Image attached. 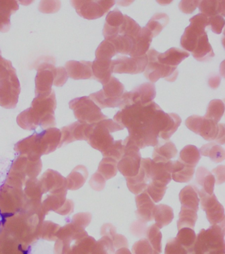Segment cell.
<instances>
[{
  "label": "cell",
  "mask_w": 225,
  "mask_h": 254,
  "mask_svg": "<svg viewBox=\"0 0 225 254\" xmlns=\"http://www.w3.org/2000/svg\"><path fill=\"white\" fill-rule=\"evenodd\" d=\"M147 230V222L138 220L134 222L130 226V232L136 237L141 238L145 236Z\"/></svg>",
  "instance_id": "7dc6e473"
},
{
  "label": "cell",
  "mask_w": 225,
  "mask_h": 254,
  "mask_svg": "<svg viewBox=\"0 0 225 254\" xmlns=\"http://www.w3.org/2000/svg\"><path fill=\"white\" fill-rule=\"evenodd\" d=\"M139 24L127 15H124V22L120 27L119 35H126L135 39L141 31Z\"/></svg>",
  "instance_id": "ab89813d"
},
{
  "label": "cell",
  "mask_w": 225,
  "mask_h": 254,
  "mask_svg": "<svg viewBox=\"0 0 225 254\" xmlns=\"http://www.w3.org/2000/svg\"><path fill=\"white\" fill-rule=\"evenodd\" d=\"M37 73L35 78V95H46L52 92L57 67L52 63L43 62L37 67Z\"/></svg>",
  "instance_id": "5bb4252c"
},
{
  "label": "cell",
  "mask_w": 225,
  "mask_h": 254,
  "mask_svg": "<svg viewBox=\"0 0 225 254\" xmlns=\"http://www.w3.org/2000/svg\"><path fill=\"white\" fill-rule=\"evenodd\" d=\"M199 1L197 0H182L180 2L179 9L181 12L185 14H191L198 7Z\"/></svg>",
  "instance_id": "681fc988"
},
{
  "label": "cell",
  "mask_w": 225,
  "mask_h": 254,
  "mask_svg": "<svg viewBox=\"0 0 225 254\" xmlns=\"http://www.w3.org/2000/svg\"><path fill=\"white\" fill-rule=\"evenodd\" d=\"M195 168L187 166L180 160L173 161L172 179L176 182L187 183L192 180Z\"/></svg>",
  "instance_id": "4316f807"
},
{
  "label": "cell",
  "mask_w": 225,
  "mask_h": 254,
  "mask_svg": "<svg viewBox=\"0 0 225 254\" xmlns=\"http://www.w3.org/2000/svg\"><path fill=\"white\" fill-rule=\"evenodd\" d=\"M133 1H118L117 3L118 5H120L121 6H128L130 3H132Z\"/></svg>",
  "instance_id": "680465c9"
},
{
  "label": "cell",
  "mask_w": 225,
  "mask_h": 254,
  "mask_svg": "<svg viewBox=\"0 0 225 254\" xmlns=\"http://www.w3.org/2000/svg\"><path fill=\"white\" fill-rule=\"evenodd\" d=\"M196 182L201 188L199 190H203L208 194H212L214 190L215 180L212 173L207 168L201 166L196 171Z\"/></svg>",
  "instance_id": "f546056e"
},
{
  "label": "cell",
  "mask_w": 225,
  "mask_h": 254,
  "mask_svg": "<svg viewBox=\"0 0 225 254\" xmlns=\"http://www.w3.org/2000/svg\"><path fill=\"white\" fill-rule=\"evenodd\" d=\"M173 163V161L172 160L168 162H155L151 160L149 172L152 182L167 186L172 180Z\"/></svg>",
  "instance_id": "e0dca14e"
},
{
  "label": "cell",
  "mask_w": 225,
  "mask_h": 254,
  "mask_svg": "<svg viewBox=\"0 0 225 254\" xmlns=\"http://www.w3.org/2000/svg\"><path fill=\"white\" fill-rule=\"evenodd\" d=\"M106 40L113 45L116 54L129 55L133 49L134 39L128 36L118 35Z\"/></svg>",
  "instance_id": "d6a6232c"
},
{
  "label": "cell",
  "mask_w": 225,
  "mask_h": 254,
  "mask_svg": "<svg viewBox=\"0 0 225 254\" xmlns=\"http://www.w3.org/2000/svg\"><path fill=\"white\" fill-rule=\"evenodd\" d=\"M209 85L212 89H217L221 83V77L219 75H213L209 77Z\"/></svg>",
  "instance_id": "9f6ffc18"
},
{
  "label": "cell",
  "mask_w": 225,
  "mask_h": 254,
  "mask_svg": "<svg viewBox=\"0 0 225 254\" xmlns=\"http://www.w3.org/2000/svg\"><path fill=\"white\" fill-rule=\"evenodd\" d=\"M106 180L99 173L96 172L92 176L90 181V186L97 191H100L105 188Z\"/></svg>",
  "instance_id": "f907efd6"
},
{
  "label": "cell",
  "mask_w": 225,
  "mask_h": 254,
  "mask_svg": "<svg viewBox=\"0 0 225 254\" xmlns=\"http://www.w3.org/2000/svg\"><path fill=\"white\" fill-rule=\"evenodd\" d=\"M71 3L80 17L88 20H93L102 17L108 13L116 1L72 0Z\"/></svg>",
  "instance_id": "8fae6325"
},
{
  "label": "cell",
  "mask_w": 225,
  "mask_h": 254,
  "mask_svg": "<svg viewBox=\"0 0 225 254\" xmlns=\"http://www.w3.org/2000/svg\"><path fill=\"white\" fill-rule=\"evenodd\" d=\"M169 17L165 13H157L151 17L145 27L153 37H157L169 23Z\"/></svg>",
  "instance_id": "836d02e7"
},
{
  "label": "cell",
  "mask_w": 225,
  "mask_h": 254,
  "mask_svg": "<svg viewBox=\"0 0 225 254\" xmlns=\"http://www.w3.org/2000/svg\"><path fill=\"white\" fill-rule=\"evenodd\" d=\"M125 91L124 85L117 78L111 77L110 81L103 85V89L94 93L90 97L100 109L120 107L121 97Z\"/></svg>",
  "instance_id": "52a82bcc"
},
{
  "label": "cell",
  "mask_w": 225,
  "mask_h": 254,
  "mask_svg": "<svg viewBox=\"0 0 225 254\" xmlns=\"http://www.w3.org/2000/svg\"><path fill=\"white\" fill-rule=\"evenodd\" d=\"M158 3L161 4L162 5H167L168 4L171 3L172 1H157Z\"/></svg>",
  "instance_id": "91938a15"
},
{
  "label": "cell",
  "mask_w": 225,
  "mask_h": 254,
  "mask_svg": "<svg viewBox=\"0 0 225 254\" xmlns=\"http://www.w3.org/2000/svg\"><path fill=\"white\" fill-rule=\"evenodd\" d=\"M167 190V186L151 181L145 190L154 202H159L163 199Z\"/></svg>",
  "instance_id": "b9f144b4"
},
{
  "label": "cell",
  "mask_w": 225,
  "mask_h": 254,
  "mask_svg": "<svg viewBox=\"0 0 225 254\" xmlns=\"http://www.w3.org/2000/svg\"><path fill=\"white\" fill-rule=\"evenodd\" d=\"M225 112V104L221 99H213L209 103L205 118L219 123Z\"/></svg>",
  "instance_id": "f35d334b"
},
{
  "label": "cell",
  "mask_w": 225,
  "mask_h": 254,
  "mask_svg": "<svg viewBox=\"0 0 225 254\" xmlns=\"http://www.w3.org/2000/svg\"><path fill=\"white\" fill-rule=\"evenodd\" d=\"M124 22V15L119 9L116 8L110 11L106 17L102 35L105 40L119 35L120 27Z\"/></svg>",
  "instance_id": "ffe728a7"
},
{
  "label": "cell",
  "mask_w": 225,
  "mask_h": 254,
  "mask_svg": "<svg viewBox=\"0 0 225 254\" xmlns=\"http://www.w3.org/2000/svg\"><path fill=\"white\" fill-rule=\"evenodd\" d=\"M197 219V212L189 208L181 207L179 214V219L177 221L178 230L183 228L193 229Z\"/></svg>",
  "instance_id": "8d00e7d4"
},
{
  "label": "cell",
  "mask_w": 225,
  "mask_h": 254,
  "mask_svg": "<svg viewBox=\"0 0 225 254\" xmlns=\"http://www.w3.org/2000/svg\"><path fill=\"white\" fill-rule=\"evenodd\" d=\"M201 13L207 17L213 16L225 15V1L224 0H203L199 1L198 5Z\"/></svg>",
  "instance_id": "83f0119b"
},
{
  "label": "cell",
  "mask_w": 225,
  "mask_h": 254,
  "mask_svg": "<svg viewBox=\"0 0 225 254\" xmlns=\"http://www.w3.org/2000/svg\"><path fill=\"white\" fill-rule=\"evenodd\" d=\"M201 159L198 149L193 145H187L180 153L179 160L187 166L195 168Z\"/></svg>",
  "instance_id": "e575fe53"
},
{
  "label": "cell",
  "mask_w": 225,
  "mask_h": 254,
  "mask_svg": "<svg viewBox=\"0 0 225 254\" xmlns=\"http://www.w3.org/2000/svg\"><path fill=\"white\" fill-rule=\"evenodd\" d=\"M179 198L181 207L194 210L197 212L198 211L199 198L196 187L191 185L185 186L180 192Z\"/></svg>",
  "instance_id": "484cf974"
},
{
  "label": "cell",
  "mask_w": 225,
  "mask_h": 254,
  "mask_svg": "<svg viewBox=\"0 0 225 254\" xmlns=\"http://www.w3.org/2000/svg\"><path fill=\"white\" fill-rule=\"evenodd\" d=\"M137 210L135 215L137 219L145 222L152 221L154 219L153 213L155 209V202L151 199L146 190L137 194L135 198Z\"/></svg>",
  "instance_id": "ac0fdd59"
},
{
  "label": "cell",
  "mask_w": 225,
  "mask_h": 254,
  "mask_svg": "<svg viewBox=\"0 0 225 254\" xmlns=\"http://www.w3.org/2000/svg\"><path fill=\"white\" fill-rule=\"evenodd\" d=\"M146 239L149 241L153 250L158 253H162V236L161 232L155 224H152L146 230Z\"/></svg>",
  "instance_id": "60d3db41"
},
{
  "label": "cell",
  "mask_w": 225,
  "mask_h": 254,
  "mask_svg": "<svg viewBox=\"0 0 225 254\" xmlns=\"http://www.w3.org/2000/svg\"><path fill=\"white\" fill-rule=\"evenodd\" d=\"M153 35L147 28H141V31L135 39H134L133 49L130 54V57H142L149 50L153 40Z\"/></svg>",
  "instance_id": "7402d4cb"
},
{
  "label": "cell",
  "mask_w": 225,
  "mask_h": 254,
  "mask_svg": "<svg viewBox=\"0 0 225 254\" xmlns=\"http://www.w3.org/2000/svg\"><path fill=\"white\" fill-rule=\"evenodd\" d=\"M112 242L115 250L120 249L122 248H128V242L127 238L122 234L116 233L112 238Z\"/></svg>",
  "instance_id": "f5cc1de1"
},
{
  "label": "cell",
  "mask_w": 225,
  "mask_h": 254,
  "mask_svg": "<svg viewBox=\"0 0 225 254\" xmlns=\"http://www.w3.org/2000/svg\"><path fill=\"white\" fill-rule=\"evenodd\" d=\"M176 239L188 251V254L192 253L193 246L196 240V234L194 230L189 228H181L179 230Z\"/></svg>",
  "instance_id": "d590c367"
},
{
  "label": "cell",
  "mask_w": 225,
  "mask_h": 254,
  "mask_svg": "<svg viewBox=\"0 0 225 254\" xmlns=\"http://www.w3.org/2000/svg\"><path fill=\"white\" fill-rule=\"evenodd\" d=\"M153 218L155 224L159 229L169 225L174 219L173 209L167 204H161L155 206L154 209Z\"/></svg>",
  "instance_id": "4dcf8cb0"
},
{
  "label": "cell",
  "mask_w": 225,
  "mask_h": 254,
  "mask_svg": "<svg viewBox=\"0 0 225 254\" xmlns=\"http://www.w3.org/2000/svg\"><path fill=\"white\" fill-rule=\"evenodd\" d=\"M146 54L148 58L147 66L144 75L151 83L157 82L160 78H165L166 81L174 82L179 75L177 67L169 66L159 63L157 56L159 52L151 48Z\"/></svg>",
  "instance_id": "9c48e42d"
},
{
  "label": "cell",
  "mask_w": 225,
  "mask_h": 254,
  "mask_svg": "<svg viewBox=\"0 0 225 254\" xmlns=\"http://www.w3.org/2000/svg\"><path fill=\"white\" fill-rule=\"evenodd\" d=\"M225 226L212 225L201 230L195 240L193 254H211L225 252ZM191 254V253H190Z\"/></svg>",
  "instance_id": "277c9868"
},
{
  "label": "cell",
  "mask_w": 225,
  "mask_h": 254,
  "mask_svg": "<svg viewBox=\"0 0 225 254\" xmlns=\"http://www.w3.org/2000/svg\"><path fill=\"white\" fill-rule=\"evenodd\" d=\"M112 60L95 59L92 62V78L106 85L112 77Z\"/></svg>",
  "instance_id": "44dd1931"
},
{
  "label": "cell",
  "mask_w": 225,
  "mask_h": 254,
  "mask_svg": "<svg viewBox=\"0 0 225 254\" xmlns=\"http://www.w3.org/2000/svg\"><path fill=\"white\" fill-rule=\"evenodd\" d=\"M118 162L111 158H104L98 166V173L103 176L106 180L116 176L118 173Z\"/></svg>",
  "instance_id": "74e56055"
},
{
  "label": "cell",
  "mask_w": 225,
  "mask_h": 254,
  "mask_svg": "<svg viewBox=\"0 0 225 254\" xmlns=\"http://www.w3.org/2000/svg\"><path fill=\"white\" fill-rule=\"evenodd\" d=\"M124 152L123 141L118 140L114 141L113 144L107 150L102 152V154L104 158L108 157V158H111L117 162H119L121 160L122 157L123 156Z\"/></svg>",
  "instance_id": "ee69618b"
},
{
  "label": "cell",
  "mask_w": 225,
  "mask_h": 254,
  "mask_svg": "<svg viewBox=\"0 0 225 254\" xmlns=\"http://www.w3.org/2000/svg\"><path fill=\"white\" fill-rule=\"evenodd\" d=\"M68 75L64 67H57V72L55 77L54 85L57 87H62L68 81Z\"/></svg>",
  "instance_id": "816d5d0a"
},
{
  "label": "cell",
  "mask_w": 225,
  "mask_h": 254,
  "mask_svg": "<svg viewBox=\"0 0 225 254\" xmlns=\"http://www.w3.org/2000/svg\"><path fill=\"white\" fill-rule=\"evenodd\" d=\"M89 142L101 153L107 150L114 142L111 133L123 130V127L112 119H106L91 125Z\"/></svg>",
  "instance_id": "8992f818"
},
{
  "label": "cell",
  "mask_w": 225,
  "mask_h": 254,
  "mask_svg": "<svg viewBox=\"0 0 225 254\" xmlns=\"http://www.w3.org/2000/svg\"><path fill=\"white\" fill-rule=\"evenodd\" d=\"M116 233L117 232H116L115 226L109 223L104 224L101 227V230H100L101 236H108V237L111 238V239Z\"/></svg>",
  "instance_id": "11a10c76"
},
{
  "label": "cell",
  "mask_w": 225,
  "mask_h": 254,
  "mask_svg": "<svg viewBox=\"0 0 225 254\" xmlns=\"http://www.w3.org/2000/svg\"><path fill=\"white\" fill-rule=\"evenodd\" d=\"M116 55L113 45L107 40H104L98 46L96 50V59L112 60V58Z\"/></svg>",
  "instance_id": "7bdbcfd3"
},
{
  "label": "cell",
  "mask_w": 225,
  "mask_h": 254,
  "mask_svg": "<svg viewBox=\"0 0 225 254\" xmlns=\"http://www.w3.org/2000/svg\"><path fill=\"white\" fill-rule=\"evenodd\" d=\"M167 113L157 103L134 104L118 111L114 120L129 132L127 137L139 149L154 146L159 143V138L165 128Z\"/></svg>",
  "instance_id": "6da1fadb"
},
{
  "label": "cell",
  "mask_w": 225,
  "mask_h": 254,
  "mask_svg": "<svg viewBox=\"0 0 225 254\" xmlns=\"http://www.w3.org/2000/svg\"><path fill=\"white\" fill-rule=\"evenodd\" d=\"M197 188V187H196ZM201 208L206 212L207 218L211 225L225 226V210L214 193L208 194L197 188Z\"/></svg>",
  "instance_id": "7c38bea8"
},
{
  "label": "cell",
  "mask_w": 225,
  "mask_h": 254,
  "mask_svg": "<svg viewBox=\"0 0 225 254\" xmlns=\"http://www.w3.org/2000/svg\"><path fill=\"white\" fill-rule=\"evenodd\" d=\"M191 54L193 57L199 62H207L215 57V53L211 44L209 43L207 33L201 36L196 49Z\"/></svg>",
  "instance_id": "f1b7e54d"
},
{
  "label": "cell",
  "mask_w": 225,
  "mask_h": 254,
  "mask_svg": "<svg viewBox=\"0 0 225 254\" xmlns=\"http://www.w3.org/2000/svg\"><path fill=\"white\" fill-rule=\"evenodd\" d=\"M151 159H141V166L137 176L126 178V184L132 193L138 194L145 190L151 180L150 178V164Z\"/></svg>",
  "instance_id": "2e32d148"
},
{
  "label": "cell",
  "mask_w": 225,
  "mask_h": 254,
  "mask_svg": "<svg viewBox=\"0 0 225 254\" xmlns=\"http://www.w3.org/2000/svg\"><path fill=\"white\" fill-rule=\"evenodd\" d=\"M154 250L146 238L138 240L132 246V254H153Z\"/></svg>",
  "instance_id": "f6af8a7d"
},
{
  "label": "cell",
  "mask_w": 225,
  "mask_h": 254,
  "mask_svg": "<svg viewBox=\"0 0 225 254\" xmlns=\"http://www.w3.org/2000/svg\"><path fill=\"white\" fill-rule=\"evenodd\" d=\"M114 254H132V252L130 251L129 249L127 248H120L117 250H116Z\"/></svg>",
  "instance_id": "6f0895ef"
},
{
  "label": "cell",
  "mask_w": 225,
  "mask_h": 254,
  "mask_svg": "<svg viewBox=\"0 0 225 254\" xmlns=\"http://www.w3.org/2000/svg\"><path fill=\"white\" fill-rule=\"evenodd\" d=\"M21 85L16 70L10 61L3 59L0 52V106L14 109L18 103Z\"/></svg>",
  "instance_id": "3957f363"
},
{
  "label": "cell",
  "mask_w": 225,
  "mask_h": 254,
  "mask_svg": "<svg viewBox=\"0 0 225 254\" xmlns=\"http://www.w3.org/2000/svg\"><path fill=\"white\" fill-rule=\"evenodd\" d=\"M153 254H160L158 253V252H155V250H154V253H153Z\"/></svg>",
  "instance_id": "94428289"
},
{
  "label": "cell",
  "mask_w": 225,
  "mask_h": 254,
  "mask_svg": "<svg viewBox=\"0 0 225 254\" xmlns=\"http://www.w3.org/2000/svg\"><path fill=\"white\" fill-rule=\"evenodd\" d=\"M201 155L209 157L213 162L220 163L225 160L224 148L216 142H210L203 145L199 150Z\"/></svg>",
  "instance_id": "1f68e13d"
},
{
  "label": "cell",
  "mask_w": 225,
  "mask_h": 254,
  "mask_svg": "<svg viewBox=\"0 0 225 254\" xmlns=\"http://www.w3.org/2000/svg\"><path fill=\"white\" fill-rule=\"evenodd\" d=\"M56 105L54 91L48 95H38L33 99L30 108L18 115L17 122L21 126L27 128L34 127L39 123L44 125L54 122Z\"/></svg>",
  "instance_id": "7a4b0ae2"
},
{
  "label": "cell",
  "mask_w": 225,
  "mask_h": 254,
  "mask_svg": "<svg viewBox=\"0 0 225 254\" xmlns=\"http://www.w3.org/2000/svg\"><path fill=\"white\" fill-rule=\"evenodd\" d=\"M212 173L217 185L221 184L225 182V173L224 166H219L217 167L216 168L213 169Z\"/></svg>",
  "instance_id": "db71d44e"
},
{
  "label": "cell",
  "mask_w": 225,
  "mask_h": 254,
  "mask_svg": "<svg viewBox=\"0 0 225 254\" xmlns=\"http://www.w3.org/2000/svg\"><path fill=\"white\" fill-rule=\"evenodd\" d=\"M208 26L211 27L213 33L221 34L225 27L224 17L221 15L208 17Z\"/></svg>",
  "instance_id": "bcb514c9"
},
{
  "label": "cell",
  "mask_w": 225,
  "mask_h": 254,
  "mask_svg": "<svg viewBox=\"0 0 225 254\" xmlns=\"http://www.w3.org/2000/svg\"><path fill=\"white\" fill-rule=\"evenodd\" d=\"M187 128L195 134L200 135L205 140H215L217 144L223 145L225 142V125L215 122L204 117L193 115L185 121Z\"/></svg>",
  "instance_id": "5b68a950"
},
{
  "label": "cell",
  "mask_w": 225,
  "mask_h": 254,
  "mask_svg": "<svg viewBox=\"0 0 225 254\" xmlns=\"http://www.w3.org/2000/svg\"><path fill=\"white\" fill-rule=\"evenodd\" d=\"M155 97V85L152 83H144L131 91H124L121 97L120 109L134 104L147 105L152 102Z\"/></svg>",
  "instance_id": "4fadbf2b"
},
{
  "label": "cell",
  "mask_w": 225,
  "mask_h": 254,
  "mask_svg": "<svg viewBox=\"0 0 225 254\" xmlns=\"http://www.w3.org/2000/svg\"><path fill=\"white\" fill-rule=\"evenodd\" d=\"M61 3L58 1H42L39 5V10L43 13H52L60 9Z\"/></svg>",
  "instance_id": "c3c4849f"
},
{
  "label": "cell",
  "mask_w": 225,
  "mask_h": 254,
  "mask_svg": "<svg viewBox=\"0 0 225 254\" xmlns=\"http://www.w3.org/2000/svg\"><path fill=\"white\" fill-rule=\"evenodd\" d=\"M189 57V53L177 48H171L164 53H159L157 60L159 63L169 66L177 67L180 64Z\"/></svg>",
  "instance_id": "d4e9b609"
},
{
  "label": "cell",
  "mask_w": 225,
  "mask_h": 254,
  "mask_svg": "<svg viewBox=\"0 0 225 254\" xmlns=\"http://www.w3.org/2000/svg\"><path fill=\"white\" fill-rule=\"evenodd\" d=\"M65 69L68 77L76 80L92 78V62L68 61L65 65Z\"/></svg>",
  "instance_id": "d6986e66"
},
{
  "label": "cell",
  "mask_w": 225,
  "mask_h": 254,
  "mask_svg": "<svg viewBox=\"0 0 225 254\" xmlns=\"http://www.w3.org/2000/svg\"><path fill=\"white\" fill-rule=\"evenodd\" d=\"M69 106L74 111L75 117L81 123L92 125L108 119L90 97L84 96L72 99L69 103Z\"/></svg>",
  "instance_id": "ba28073f"
},
{
  "label": "cell",
  "mask_w": 225,
  "mask_h": 254,
  "mask_svg": "<svg viewBox=\"0 0 225 254\" xmlns=\"http://www.w3.org/2000/svg\"><path fill=\"white\" fill-rule=\"evenodd\" d=\"M124 152L121 160L118 163V170L125 178L137 176L141 166V155L140 149L126 138L124 140Z\"/></svg>",
  "instance_id": "30bf717a"
},
{
  "label": "cell",
  "mask_w": 225,
  "mask_h": 254,
  "mask_svg": "<svg viewBox=\"0 0 225 254\" xmlns=\"http://www.w3.org/2000/svg\"><path fill=\"white\" fill-rule=\"evenodd\" d=\"M19 9V4L13 0H0V32L5 33L11 27V15Z\"/></svg>",
  "instance_id": "cb8c5ba5"
},
{
  "label": "cell",
  "mask_w": 225,
  "mask_h": 254,
  "mask_svg": "<svg viewBox=\"0 0 225 254\" xmlns=\"http://www.w3.org/2000/svg\"><path fill=\"white\" fill-rule=\"evenodd\" d=\"M147 63V55L138 57H118L112 61V73L138 74L145 71Z\"/></svg>",
  "instance_id": "9a60e30c"
},
{
  "label": "cell",
  "mask_w": 225,
  "mask_h": 254,
  "mask_svg": "<svg viewBox=\"0 0 225 254\" xmlns=\"http://www.w3.org/2000/svg\"><path fill=\"white\" fill-rule=\"evenodd\" d=\"M178 150L175 144L172 141L162 140L154 148L152 160L155 162H168L175 158Z\"/></svg>",
  "instance_id": "603a6c76"
}]
</instances>
